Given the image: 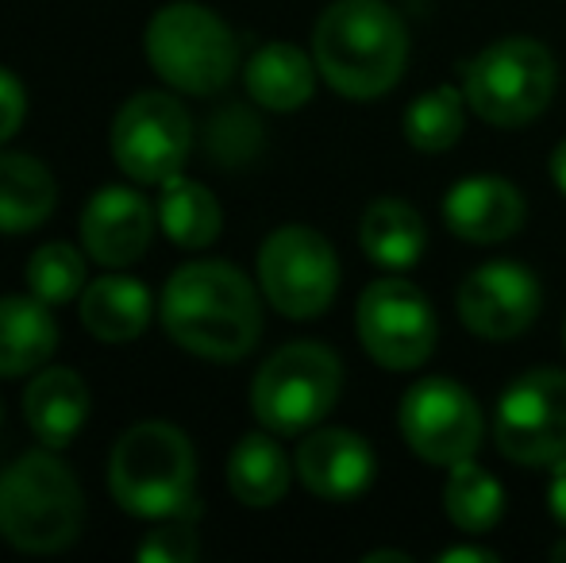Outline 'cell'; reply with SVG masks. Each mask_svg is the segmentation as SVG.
Wrapping results in <instances>:
<instances>
[{
  "instance_id": "cell-1",
  "label": "cell",
  "mask_w": 566,
  "mask_h": 563,
  "mask_svg": "<svg viewBox=\"0 0 566 563\" xmlns=\"http://www.w3.org/2000/svg\"><path fill=\"white\" fill-rule=\"evenodd\" d=\"M163 324L178 347L212 363H235L262 336V305L254 285L231 263H186L163 290Z\"/></svg>"
},
{
  "instance_id": "cell-2",
  "label": "cell",
  "mask_w": 566,
  "mask_h": 563,
  "mask_svg": "<svg viewBox=\"0 0 566 563\" xmlns=\"http://www.w3.org/2000/svg\"><path fill=\"white\" fill-rule=\"evenodd\" d=\"M313 59L336 93L370 101L401 82L409 35L386 0H336L316 20Z\"/></svg>"
},
{
  "instance_id": "cell-3",
  "label": "cell",
  "mask_w": 566,
  "mask_h": 563,
  "mask_svg": "<svg viewBox=\"0 0 566 563\" xmlns=\"http://www.w3.org/2000/svg\"><path fill=\"white\" fill-rule=\"evenodd\" d=\"M193 482V444L181 428L166 421L127 428L108 456V490L119 510H127L132 518H189L197 513Z\"/></svg>"
},
{
  "instance_id": "cell-4",
  "label": "cell",
  "mask_w": 566,
  "mask_h": 563,
  "mask_svg": "<svg viewBox=\"0 0 566 563\" xmlns=\"http://www.w3.org/2000/svg\"><path fill=\"white\" fill-rule=\"evenodd\" d=\"M85 494L74 471L51 451H28L0 471V536L31 556H51L77 541Z\"/></svg>"
},
{
  "instance_id": "cell-5",
  "label": "cell",
  "mask_w": 566,
  "mask_h": 563,
  "mask_svg": "<svg viewBox=\"0 0 566 563\" xmlns=\"http://www.w3.org/2000/svg\"><path fill=\"white\" fill-rule=\"evenodd\" d=\"M155 74L166 85L193 97L220 93L235 77L239 46L235 35L212 8L193 4V0H174L158 8L143 35Z\"/></svg>"
},
{
  "instance_id": "cell-6",
  "label": "cell",
  "mask_w": 566,
  "mask_h": 563,
  "mask_svg": "<svg viewBox=\"0 0 566 563\" xmlns=\"http://www.w3.org/2000/svg\"><path fill=\"white\" fill-rule=\"evenodd\" d=\"M343 386L339 359L324 344H285L259 367L251 386V409L262 428L277 436H301L332 414Z\"/></svg>"
},
{
  "instance_id": "cell-7",
  "label": "cell",
  "mask_w": 566,
  "mask_h": 563,
  "mask_svg": "<svg viewBox=\"0 0 566 563\" xmlns=\"http://www.w3.org/2000/svg\"><path fill=\"white\" fill-rule=\"evenodd\" d=\"M555 59L536 39H501L467 66V105L497 128H521L536 121L555 97Z\"/></svg>"
},
{
  "instance_id": "cell-8",
  "label": "cell",
  "mask_w": 566,
  "mask_h": 563,
  "mask_svg": "<svg viewBox=\"0 0 566 563\" xmlns=\"http://www.w3.org/2000/svg\"><path fill=\"white\" fill-rule=\"evenodd\" d=\"M259 285L282 316L313 321L336 301L339 259L321 232L305 225H285L262 243Z\"/></svg>"
},
{
  "instance_id": "cell-9",
  "label": "cell",
  "mask_w": 566,
  "mask_h": 563,
  "mask_svg": "<svg viewBox=\"0 0 566 563\" xmlns=\"http://www.w3.org/2000/svg\"><path fill=\"white\" fill-rule=\"evenodd\" d=\"M193 147V121L170 93H135L113 121V158L139 186L181 174Z\"/></svg>"
},
{
  "instance_id": "cell-10",
  "label": "cell",
  "mask_w": 566,
  "mask_h": 563,
  "mask_svg": "<svg viewBox=\"0 0 566 563\" xmlns=\"http://www.w3.org/2000/svg\"><path fill=\"white\" fill-rule=\"evenodd\" d=\"M493 436L505 459L555 467L566 459V371H528L497 398Z\"/></svg>"
},
{
  "instance_id": "cell-11",
  "label": "cell",
  "mask_w": 566,
  "mask_h": 563,
  "mask_svg": "<svg viewBox=\"0 0 566 563\" xmlns=\"http://www.w3.org/2000/svg\"><path fill=\"white\" fill-rule=\"evenodd\" d=\"M436 313L417 285L386 279L366 285L358 298V340L366 355L389 371H412L428 363L436 347Z\"/></svg>"
},
{
  "instance_id": "cell-12",
  "label": "cell",
  "mask_w": 566,
  "mask_h": 563,
  "mask_svg": "<svg viewBox=\"0 0 566 563\" xmlns=\"http://www.w3.org/2000/svg\"><path fill=\"white\" fill-rule=\"evenodd\" d=\"M401 436L420 459L454 467L482 444V409L454 378H420L401 398Z\"/></svg>"
},
{
  "instance_id": "cell-13",
  "label": "cell",
  "mask_w": 566,
  "mask_h": 563,
  "mask_svg": "<svg viewBox=\"0 0 566 563\" xmlns=\"http://www.w3.org/2000/svg\"><path fill=\"white\" fill-rule=\"evenodd\" d=\"M539 282L516 263H485L462 282L459 316L482 340H513L536 321Z\"/></svg>"
},
{
  "instance_id": "cell-14",
  "label": "cell",
  "mask_w": 566,
  "mask_h": 563,
  "mask_svg": "<svg viewBox=\"0 0 566 563\" xmlns=\"http://www.w3.org/2000/svg\"><path fill=\"white\" fill-rule=\"evenodd\" d=\"M155 236V209L132 186H105L82 209L85 256L101 267H132Z\"/></svg>"
},
{
  "instance_id": "cell-15",
  "label": "cell",
  "mask_w": 566,
  "mask_h": 563,
  "mask_svg": "<svg viewBox=\"0 0 566 563\" xmlns=\"http://www.w3.org/2000/svg\"><path fill=\"white\" fill-rule=\"evenodd\" d=\"M378 459L350 428H308L297 448V475L324 502H350L374 482Z\"/></svg>"
},
{
  "instance_id": "cell-16",
  "label": "cell",
  "mask_w": 566,
  "mask_h": 563,
  "mask_svg": "<svg viewBox=\"0 0 566 563\" xmlns=\"http://www.w3.org/2000/svg\"><path fill=\"white\" fill-rule=\"evenodd\" d=\"M443 220L459 240L470 243H501L521 232L524 197L505 178H462L443 197Z\"/></svg>"
},
{
  "instance_id": "cell-17",
  "label": "cell",
  "mask_w": 566,
  "mask_h": 563,
  "mask_svg": "<svg viewBox=\"0 0 566 563\" xmlns=\"http://www.w3.org/2000/svg\"><path fill=\"white\" fill-rule=\"evenodd\" d=\"M23 417L46 448H66L90 417V386L74 367H43L23 390Z\"/></svg>"
},
{
  "instance_id": "cell-18",
  "label": "cell",
  "mask_w": 566,
  "mask_h": 563,
  "mask_svg": "<svg viewBox=\"0 0 566 563\" xmlns=\"http://www.w3.org/2000/svg\"><path fill=\"white\" fill-rule=\"evenodd\" d=\"M54 201H59L54 174L35 155H23V150L0 155V232H35L54 212Z\"/></svg>"
},
{
  "instance_id": "cell-19",
  "label": "cell",
  "mask_w": 566,
  "mask_h": 563,
  "mask_svg": "<svg viewBox=\"0 0 566 563\" xmlns=\"http://www.w3.org/2000/svg\"><path fill=\"white\" fill-rule=\"evenodd\" d=\"M59 324L51 305L31 298H0V378L39 371L54 355Z\"/></svg>"
},
{
  "instance_id": "cell-20",
  "label": "cell",
  "mask_w": 566,
  "mask_h": 563,
  "mask_svg": "<svg viewBox=\"0 0 566 563\" xmlns=\"http://www.w3.org/2000/svg\"><path fill=\"white\" fill-rule=\"evenodd\" d=\"M247 93L270 113H293L313 97L316 66L301 46L293 43H266L251 54L243 70Z\"/></svg>"
},
{
  "instance_id": "cell-21",
  "label": "cell",
  "mask_w": 566,
  "mask_h": 563,
  "mask_svg": "<svg viewBox=\"0 0 566 563\" xmlns=\"http://www.w3.org/2000/svg\"><path fill=\"white\" fill-rule=\"evenodd\" d=\"M82 324L105 344H127L150 324V293L139 279L105 274L82 290Z\"/></svg>"
},
{
  "instance_id": "cell-22",
  "label": "cell",
  "mask_w": 566,
  "mask_h": 563,
  "mask_svg": "<svg viewBox=\"0 0 566 563\" xmlns=\"http://www.w3.org/2000/svg\"><path fill=\"white\" fill-rule=\"evenodd\" d=\"M358 243H363L370 263L389 267V271H409L424 256L428 228L412 205L397 201V197H381L363 212Z\"/></svg>"
},
{
  "instance_id": "cell-23",
  "label": "cell",
  "mask_w": 566,
  "mask_h": 563,
  "mask_svg": "<svg viewBox=\"0 0 566 563\" xmlns=\"http://www.w3.org/2000/svg\"><path fill=\"white\" fill-rule=\"evenodd\" d=\"M290 459H285L282 444L270 432H251L231 448L228 459V487L251 510H266V505L282 502L290 490Z\"/></svg>"
},
{
  "instance_id": "cell-24",
  "label": "cell",
  "mask_w": 566,
  "mask_h": 563,
  "mask_svg": "<svg viewBox=\"0 0 566 563\" xmlns=\"http://www.w3.org/2000/svg\"><path fill=\"white\" fill-rule=\"evenodd\" d=\"M158 225L170 236L178 248H209L220 236V225H224V212H220L217 197L193 178H174L163 181V197H158Z\"/></svg>"
},
{
  "instance_id": "cell-25",
  "label": "cell",
  "mask_w": 566,
  "mask_h": 563,
  "mask_svg": "<svg viewBox=\"0 0 566 563\" xmlns=\"http://www.w3.org/2000/svg\"><path fill=\"white\" fill-rule=\"evenodd\" d=\"M443 505H448V518L462 533H490L501 521V513H505V490L485 467L462 459L448 475Z\"/></svg>"
},
{
  "instance_id": "cell-26",
  "label": "cell",
  "mask_w": 566,
  "mask_h": 563,
  "mask_svg": "<svg viewBox=\"0 0 566 563\" xmlns=\"http://www.w3.org/2000/svg\"><path fill=\"white\" fill-rule=\"evenodd\" d=\"M462 124H467V93L454 85H440L428 90L405 108V139L417 150H448L459 143Z\"/></svg>"
},
{
  "instance_id": "cell-27",
  "label": "cell",
  "mask_w": 566,
  "mask_h": 563,
  "mask_svg": "<svg viewBox=\"0 0 566 563\" xmlns=\"http://www.w3.org/2000/svg\"><path fill=\"white\" fill-rule=\"evenodd\" d=\"M28 290L46 305H66L85 290V256L74 243H43L28 259Z\"/></svg>"
},
{
  "instance_id": "cell-28",
  "label": "cell",
  "mask_w": 566,
  "mask_h": 563,
  "mask_svg": "<svg viewBox=\"0 0 566 563\" xmlns=\"http://www.w3.org/2000/svg\"><path fill=\"white\" fill-rule=\"evenodd\" d=\"M201 544H197V533L189 525V518H178L174 525H163L155 533L143 536L139 544V560L143 563H189L197 560Z\"/></svg>"
},
{
  "instance_id": "cell-29",
  "label": "cell",
  "mask_w": 566,
  "mask_h": 563,
  "mask_svg": "<svg viewBox=\"0 0 566 563\" xmlns=\"http://www.w3.org/2000/svg\"><path fill=\"white\" fill-rule=\"evenodd\" d=\"M23 116H28V93H23V82L12 74V70L0 66V143H8L20 132Z\"/></svg>"
},
{
  "instance_id": "cell-30",
  "label": "cell",
  "mask_w": 566,
  "mask_h": 563,
  "mask_svg": "<svg viewBox=\"0 0 566 563\" xmlns=\"http://www.w3.org/2000/svg\"><path fill=\"white\" fill-rule=\"evenodd\" d=\"M547 505H552V518L566 529V459H559L552 471V487H547Z\"/></svg>"
},
{
  "instance_id": "cell-31",
  "label": "cell",
  "mask_w": 566,
  "mask_h": 563,
  "mask_svg": "<svg viewBox=\"0 0 566 563\" xmlns=\"http://www.w3.org/2000/svg\"><path fill=\"white\" fill-rule=\"evenodd\" d=\"M443 563H493L497 556H493L490 549H474V544H462V549H448L440 552Z\"/></svg>"
},
{
  "instance_id": "cell-32",
  "label": "cell",
  "mask_w": 566,
  "mask_h": 563,
  "mask_svg": "<svg viewBox=\"0 0 566 563\" xmlns=\"http://www.w3.org/2000/svg\"><path fill=\"white\" fill-rule=\"evenodd\" d=\"M552 178H555V186L566 194V139L555 147V155H552Z\"/></svg>"
},
{
  "instance_id": "cell-33",
  "label": "cell",
  "mask_w": 566,
  "mask_h": 563,
  "mask_svg": "<svg viewBox=\"0 0 566 563\" xmlns=\"http://www.w3.org/2000/svg\"><path fill=\"white\" fill-rule=\"evenodd\" d=\"M378 560H397V563H412L409 556H405V552H370V556H366V563H378Z\"/></svg>"
},
{
  "instance_id": "cell-34",
  "label": "cell",
  "mask_w": 566,
  "mask_h": 563,
  "mask_svg": "<svg viewBox=\"0 0 566 563\" xmlns=\"http://www.w3.org/2000/svg\"><path fill=\"white\" fill-rule=\"evenodd\" d=\"M552 560H566V541L555 544V549H552Z\"/></svg>"
},
{
  "instance_id": "cell-35",
  "label": "cell",
  "mask_w": 566,
  "mask_h": 563,
  "mask_svg": "<svg viewBox=\"0 0 566 563\" xmlns=\"http://www.w3.org/2000/svg\"><path fill=\"white\" fill-rule=\"evenodd\" d=\"M0 421H4V406H0Z\"/></svg>"
},
{
  "instance_id": "cell-36",
  "label": "cell",
  "mask_w": 566,
  "mask_h": 563,
  "mask_svg": "<svg viewBox=\"0 0 566 563\" xmlns=\"http://www.w3.org/2000/svg\"><path fill=\"white\" fill-rule=\"evenodd\" d=\"M563 340H566V324H563Z\"/></svg>"
}]
</instances>
